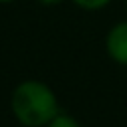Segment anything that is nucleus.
Wrapping results in <instances>:
<instances>
[{
  "instance_id": "nucleus-1",
  "label": "nucleus",
  "mask_w": 127,
  "mask_h": 127,
  "mask_svg": "<svg viewBox=\"0 0 127 127\" xmlns=\"http://www.w3.org/2000/svg\"><path fill=\"white\" fill-rule=\"evenodd\" d=\"M12 111L24 127H46L60 113V105L50 85L26 79L12 93Z\"/></svg>"
},
{
  "instance_id": "nucleus-2",
  "label": "nucleus",
  "mask_w": 127,
  "mask_h": 127,
  "mask_svg": "<svg viewBox=\"0 0 127 127\" xmlns=\"http://www.w3.org/2000/svg\"><path fill=\"white\" fill-rule=\"evenodd\" d=\"M105 52L115 64L127 65V20L109 28L105 36Z\"/></svg>"
},
{
  "instance_id": "nucleus-3",
  "label": "nucleus",
  "mask_w": 127,
  "mask_h": 127,
  "mask_svg": "<svg viewBox=\"0 0 127 127\" xmlns=\"http://www.w3.org/2000/svg\"><path fill=\"white\" fill-rule=\"evenodd\" d=\"M46 127H81L79 121L71 115H65V113H58Z\"/></svg>"
},
{
  "instance_id": "nucleus-4",
  "label": "nucleus",
  "mask_w": 127,
  "mask_h": 127,
  "mask_svg": "<svg viewBox=\"0 0 127 127\" xmlns=\"http://www.w3.org/2000/svg\"><path fill=\"white\" fill-rule=\"evenodd\" d=\"M71 2L75 6H79V8H83V10H101L111 0H71Z\"/></svg>"
},
{
  "instance_id": "nucleus-5",
  "label": "nucleus",
  "mask_w": 127,
  "mask_h": 127,
  "mask_svg": "<svg viewBox=\"0 0 127 127\" xmlns=\"http://www.w3.org/2000/svg\"><path fill=\"white\" fill-rule=\"evenodd\" d=\"M40 4H44V6H56V4H62L64 0H38Z\"/></svg>"
},
{
  "instance_id": "nucleus-6",
  "label": "nucleus",
  "mask_w": 127,
  "mask_h": 127,
  "mask_svg": "<svg viewBox=\"0 0 127 127\" xmlns=\"http://www.w3.org/2000/svg\"><path fill=\"white\" fill-rule=\"evenodd\" d=\"M8 2H14V0H0V4H8Z\"/></svg>"
},
{
  "instance_id": "nucleus-7",
  "label": "nucleus",
  "mask_w": 127,
  "mask_h": 127,
  "mask_svg": "<svg viewBox=\"0 0 127 127\" xmlns=\"http://www.w3.org/2000/svg\"><path fill=\"white\" fill-rule=\"evenodd\" d=\"M125 10H127V0H125Z\"/></svg>"
}]
</instances>
